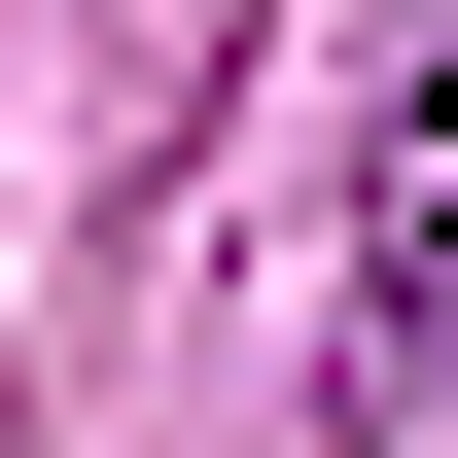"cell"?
I'll use <instances>...</instances> for the list:
<instances>
[{
	"instance_id": "1",
	"label": "cell",
	"mask_w": 458,
	"mask_h": 458,
	"mask_svg": "<svg viewBox=\"0 0 458 458\" xmlns=\"http://www.w3.org/2000/svg\"><path fill=\"white\" fill-rule=\"evenodd\" d=\"M352 283H458V71L388 106V176H352Z\"/></svg>"
}]
</instances>
